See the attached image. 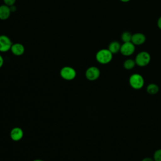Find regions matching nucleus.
<instances>
[{
	"label": "nucleus",
	"mask_w": 161,
	"mask_h": 161,
	"mask_svg": "<svg viewBox=\"0 0 161 161\" xmlns=\"http://www.w3.org/2000/svg\"><path fill=\"white\" fill-rule=\"evenodd\" d=\"M85 76L89 80L93 81L97 80L100 76V70L95 66H91L87 69L85 72Z\"/></svg>",
	"instance_id": "obj_5"
},
{
	"label": "nucleus",
	"mask_w": 161,
	"mask_h": 161,
	"mask_svg": "<svg viewBox=\"0 0 161 161\" xmlns=\"http://www.w3.org/2000/svg\"><path fill=\"white\" fill-rule=\"evenodd\" d=\"M154 161H161V148L157 150L153 154Z\"/></svg>",
	"instance_id": "obj_16"
},
{
	"label": "nucleus",
	"mask_w": 161,
	"mask_h": 161,
	"mask_svg": "<svg viewBox=\"0 0 161 161\" xmlns=\"http://www.w3.org/2000/svg\"><path fill=\"white\" fill-rule=\"evenodd\" d=\"M119 1L123 3H127V2H129L130 0H119Z\"/></svg>",
	"instance_id": "obj_21"
},
{
	"label": "nucleus",
	"mask_w": 161,
	"mask_h": 161,
	"mask_svg": "<svg viewBox=\"0 0 161 161\" xmlns=\"http://www.w3.org/2000/svg\"><path fill=\"white\" fill-rule=\"evenodd\" d=\"M13 54L16 56L22 55L25 52V47L23 44L19 43H13L10 49Z\"/></svg>",
	"instance_id": "obj_10"
},
{
	"label": "nucleus",
	"mask_w": 161,
	"mask_h": 161,
	"mask_svg": "<svg viewBox=\"0 0 161 161\" xmlns=\"http://www.w3.org/2000/svg\"><path fill=\"white\" fill-rule=\"evenodd\" d=\"M13 43L10 38L4 35H0V52H6L9 51L12 46Z\"/></svg>",
	"instance_id": "obj_7"
},
{
	"label": "nucleus",
	"mask_w": 161,
	"mask_h": 161,
	"mask_svg": "<svg viewBox=\"0 0 161 161\" xmlns=\"http://www.w3.org/2000/svg\"><path fill=\"white\" fill-rule=\"evenodd\" d=\"M144 82L145 81L143 76L137 73L131 75L129 78V84L130 86L136 90L142 89L144 86Z\"/></svg>",
	"instance_id": "obj_2"
},
{
	"label": "nucleus",
	"mask_w": 161,
	"mask_h": 161,
	"mask_svg": "<svg viewBox=\"0 0 161 161\" xmlns=\"http://www.w3.org/2000/svg\"><path fill=\"white\" fill-rule=\"evenodd\" d=\"M60 75L64 80H72L76 77V71L72 67L65 66L60 69Z\"/></svg>",
	"instance_id": "obj_4"
},
{
	"label": "nucleus",
	"mask_w": 161,
	"mask_h": 161,
	"mask_svg": "<svg viewBox=\"0 0 161 161\" xmlns=\"http://www.w3.org/2000/svg\"><path fill=\"white\" fill-rule=\"evenodd\" d=\"M4 4L8 6H11L13 5H14V3L16 2V0H3Z\"/></svg>",
	"instance_id": "obj_17"
},
{
	"label": "nucleus",
	"mask_w": 161,
	"mask_h": 161,
	"mask_svg": "<svg viewBox=\"0 0 161 161\" xmlns=\"http://www.w3.org/2000/svg\"><path fill=\"white\" fill-rule=\"evenodd\" d=\"M120 48H121V44L119 42L117 41H113L111 42L109 46H108V50L113 53H117L120 51Z\"/></svg>",
	"instance_id": "obj_12"
},
{
	"label": "nucleus",
	"mask_w": 161,
	"mask_h": 161,
	"mask_svg": "<svg viewBox=\"0 0 161 161\" xmlns=\"http://www.w3.org/2000/svg\"><path fill=\"white\" fill-rule=\"evenodd\" d=\"M33 161H43V160H41V159H35L33 160Z\"/></svg>",
	"instance_id": "obj_22"
},
{
	"label": "nucleus",
	"mask_w": 161,
	"mask_h": 161,
	"mask_svg": "<svg viewBox=\"0 0 161 161\" xmlns=\"http://www.w3.org/2000/svg\"><path fill=\"white\" fill-rule=\"evenodd\" d=\"M146 41V36L142 33H136L132 35L131 42L135 45H141Z\"/></svg>",
	"instance_id": "obj_9"
},
{
	"label": "nucleus",
	"mask_w": 161,
	"mask_h": 161,
	"mask_svg": "<svg viewBox=\"0 0 161 161\" xmlns=\"http://www.w3.org/2000/svg\"><path fill=\"white\" fill-rule=\"evenodd\" d=\"M3 64H4V59L3 57L0 55V68L3 65Z\"/></svg>",
	"instance_id": "obj_20"
},
{
	"label": "nucleus",
	"mask_w": 161,
	"mask_h": 161,
	"mask_svg": "<svg viewBox=\"0 0 161 161\" xmlns=\"http://www.w3.org/2000/svg\"><path fill=\"white\" fill-rule=\"evenodd\" d=\"M158 91H159L158 86L154 83L149 84L147 87V92L151 95L156 94L157 93H158Z\"/></svg>",
	"instance_id": "obj_13"
},
{
	"label": "nucleus",
	"mask_w": 161,
	"mask_h": 161,
	"mask_svg": "<svg viewBox=\"0 0 161 161\" xmlns=\"http://www.w3.org/2000/svg\"><path fill=\"white\" fill-rule=\"evenodd\" d=\"M136 63L135 60L131 58H128L123 62V67L126 70H131L135 67Z\"/></svg>",
	"instance_id": "obj_14"
},
{
	"label": "nucleus",
	"mask_w": 161,
	"mask_h": 161,
	"mask_svg": "<svg viewBox=\"0 0 161 161\" xmlns=\"http://www.w3.org/2000/svg\"><path fill=\"white\" fill-rule=\"evenodd\" d=\"M151 60V56L150 53L146 51H142L139 52L135 57V61L136 65L139 67L147 66Z\"/></svg>",
	"instance_id": "obj_3"
},
{
	"label": "nucleus",
	"mask_w": 161,
	"mask_h": 161,
	"mask_svg": "<svg viewBox=\"0 0 161 161\" xmlns=\"http://www.w3.org/2000/svg\"><path fill=\"white\" fill-rule=\"evenodd\" d=\"M113 55L108 49H101L96 53V59L101 64H107L112 60Z\"/></svg>",
	"instance_id": "obj_1"
},
{
	"label": "nucleus",
	"mask_w": 161,
	"mask_h": 161,
	"mask_svg": "<svg viewBox=\"0 0 161 161\" xmlns=\"http://www.w3.org/2000/svg\"><path fill=\"white\" fill-rule=\"evenodd\" d=\"M135 50V45L131 42H125L122 45H121L120 52L121 53L126 57H128L131 55Z\"/></svg>",
	"instance_id": "obj_6"
},
{
	"label": "nucleus",
	"mask_w": 161,
	"mask_h": 161,
	"mask_svg": "<svg viewBox=\"0 0 161 161\" xmlns=\"http://www.w3.org/2000/svg\"><path fill=\"white\" fill-rule=\"evenodd\" d=\"M23 131L19 127H14L11 129L10 131V138L14 142L21 140L23 137Z\"/></svg>",
	"instance_id": "obj_8"
},
{
	"label": "nucleus",
	"mask_w": 161,
	"mask_h": 161,
	"mask_svg": "<svg viewBox=\"0 0 161 161\" xmlns=\"http://www.w3.org/2000/svg\"><path fill=\"white\" fill-rule=\"evenodd\" d=\"M157 26L160 30H161V16H160L157 20Z\"/></svg>",
	"instance_id": "obj_18"
},
{
	"label": "nucleus",
	"mask_w": 161,
	"mask_h": 161,
	"mask_svg": "<svg viewBox=\"0 0 161 161\" xmlns=\"http://www.w3.org/2000/svg\"><path fill=\"white\" fill-rule=\"evenodd\" d=\"M11 11L10 9V7L6 5H1L0 6V19L6 20L10 16Z\"/></svg>",
	"instance_id": "obj_11"
},
{
	"label": "nucleus",
	"mask_w": 161,
	"mask_h": 161,
	"mask_svg": "<svg viewBox=\"0 0 161 161\" xmlns=\"http://www.w3.org/2000/svg\"><path fill=\"white\" fill-rule=\"evenodd\" d=\"M131 37H132V34L130 32L127 31L123 32L121 35V38L123 43L131 42Z\"/></svg>",
	"instance_id": "obj_15"
},
{
	"label": "nucleus",
	"mask_w": 161,
	"mask_h": 161,
	"mask_svg": "<svg viewBox=\"0 0 161 161\" xmlns=\"http://www.w3.org/2000/svg\"><path fill=\"white\" fill-rule=\"evenodd\" d=\"M142 161H154L153 158H152L150 157H145L142 159Z\"/></svg>",
	"instance_id": "obj_19"
}]
</instances>
